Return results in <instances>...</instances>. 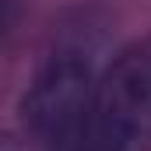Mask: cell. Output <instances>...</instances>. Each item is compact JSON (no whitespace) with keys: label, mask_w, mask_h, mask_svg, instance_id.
<instances>
[{"label":"cell","mask_w":151,"mask_h":151,"mask_svg":"<svg viewBox=\"0 0 151 151\" xmlns=\"http://www.w3.org/2000/svg\"><path fill=\"white\" fill-rule=\"evenodd\" d=\"M95 49L88 39L60 42L25 95V123L46 148L70 151L84 113L95 99Z\"/></svg>","instance_id":"7a4b0ae2"},{"label":"cell","mask_w":151,"mask_h":151,"mask_svg":"<svg viewBox=\"0 0 151 151\" xmlns=\"http://www.w3.org/2000/svg\"><path fill=\"white\" fill-rule=\"evenodd\" d=\"M70 151H151V39L99 77Z\"/></svg>","instance_id":"6da1fadb"}]
</instances>
